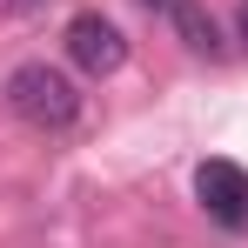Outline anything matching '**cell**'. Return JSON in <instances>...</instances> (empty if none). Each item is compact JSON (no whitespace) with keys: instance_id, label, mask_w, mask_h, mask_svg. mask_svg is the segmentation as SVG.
Returning a JSON list of instances; mask_svg holds the SVG:
<instances>
[{"instance_id":"6da1fadb","label":"cell","mask_w":248,"mask_h":248,"mask_svg":"<svg viewBox=\"0 0 248 248\" xmlns=\"http://www.w3.org/2000/svg\"><path fill=\"white\" fill-rule=\"evenodd\" d=\"M7 108L27 127H41V134H61V127L81 121V87L61 67H47V61H27V67L7 74Z\"/></svg>"},{"instance_id":"7a4b0ae2","label":"cell","mask_w":248,"mask_h":248,"mask_svg":"<svg viewBox=\"0 0 248 248\" xmlns=\"http://www.w3.org/2000/svg\"><path fill=\"white\" fill-rule=\"evenodd\" d=\"M61 41H67V61H74L81 74H114L127 61V41H121V27H114L108 14H74Z\"/></svg>"},{"instance_id":"3957f363","label":"cell","mask_w":248,"mask_h":248,"mask_svg":"<svg viewBox=\"0 0 248 248\" xmlns=\"http://www.w3.org/2000/svg\"><path fill=\"white\" fill-rule=\"evenodd\" d=\"M195 202L221 228H248V168L242 161H202L195 168Z\"/></svg>"},{"instance_id":"277c9868","label":"cell","mask_w":248,"mask_h":248,"mask_svg":"<svg viewBox=\"0 0 248 248\" xmlns=\"http://www.w3.org/2000/svg\"><path fill=\"white\" fill-rule=\"evenodd\" d=\"M168 20L181 27V41L195 47V54H221V27H215V14H208L202 0H174V7H168Z\"/></svg>"},{"instance_id":"5b68a950","label":"cell","mask_w":248,"mask_h":248,"mask_svg":"<svg viewBox=\"0 0 248 248\" xmlns=\"http://www.w3.org/2000/svg\"><path fill=\"white\" fill-rule=\"evenodd\" d=\"M235 41L248 47V0H242V14H235Z\"/></svg>"},{"instance_id":"8992f818","label":"cell","mask_w":248,"mask_h":248,"mask_svg":"<svg viewBox=\"0 0 248 248\" xmlns=\"http://www.w3.org/2000/svg\"><path fill=\"white\" fill-rule=\"evenodd\" d=\"M7 7H14V14H34V7H47V0H7Z\"/></svg>"},{"instance_id":"52a82bcc","label":"cell","mask_w":248,"mask_h":248,"mask_svg":"<svg viewBox=\"0 0 248 248\" xmlns=\"http://www.w3.org/2000/svg\"><path fill=\"white\" fill-rule=\"evenodd\" d=\"M141 7H161V14H168V7H174V0H141Z\"/></svg>"}]
</instances>
